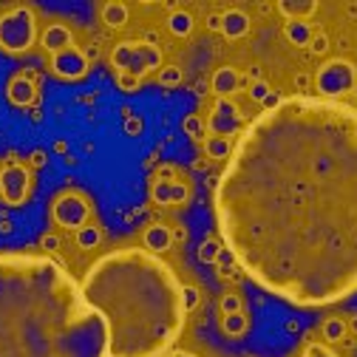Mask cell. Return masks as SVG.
I'll return each instance as SVG.
<instances>
[{
    "instance_id": "1",
    "label": "cell",
    "mask_w": 357,
    "mask_h": 357,
    "mask_svg": "<svg viewBox=\"0 0 357 357\" xmlns=\"http://www.w3.org/2000/svg\"><path fill=\"white\" fill-rule=\"evenodd\" d=\"M213 213L225 247L266 292L329 306L357 292V108L266 100L225 162Z\"/></svg>"
},
{
    "instance_id": "2",
    "label": "cell",
    "mask_w": 357,
    "mask_h": 357,
    "mask_svg": "<svg viewBox=\"0 0 357 357\" xmlns=\"http://www.w3.org/2000/svg\"><path fill=\"white\" fill-rule=\"evenodd\" d=\"M0 357H111L102 315L57 258L0 252Z\"/></svg>"
},
{
    "instance_id": "3",
    "label": "cell",
    "mask_w": 357,
    "mask_h": 357,
    "mask_svg": "<svg viewBox=\"0 0 357 357\" xmlns=\"http://www.w3.org/2000/svg\"><path fill=\"white\" fill-rule=\"evenodd\" d=\"M79 287L108 326L111 357H162L185 329V287L151 250L100 255Z\"/></svg>"
},
{
    "instance_id": "4",
    "label": "cell",
    "mask_w": 357,
    "mask_h": 357,
    "mask_svg": "<svg viewBox=\"0 0 357 357\" xmlns=\"http://www.w3.org/2000/svg\"><path fill=\"white\" fill-rule=\"evenodd\" d=\"M111 66L116 74L142 79L145 74L162 68V49L153 40H122L111 49Z\"/></svg>"
},
{
    "instance_id": "5",
    "label": "cell",
    "mask_w": 357,
    "mask_h": 357,
    "mask_svg": "<svg viewBox=\"0 0 357 357\" xmlns=\"http://www.w3.org/2000/svg\"><path fill=\"white\" fill-rule=\"evenodd\" d=\"M37 15L29 6H12L0 15V52L26 54L37 43Z\"/></svg>"
},
{
    "instance_id": "6",
    "label": "cell",
    "mask_w": 357,
    "mask_h": 357,
    "mask_svg": "<svg viewBox=\"0 0 357 357\" xmlns=\"http://www.w3.org/2000/svg\"><path fill=\"white\" fill-rule=\"evenodd\" d=\"M34 190V173L15 153L0 165V202L9 207H20L29 202Z\"/></svg>"
},
{
    "instance_id": "7",
    "label": "cell",
    "mask_w": 357,
    "mask_h": 357,
    "mask_svg": "<svg viewBox=\"0 0 357 357\" xmlns=\"http://www.w3.org/2000/svg\"><path fill=\"white\" fill-rule=\"evenodd\" d=\"M52 221L60 230H82L85 225H91V199L79 190H63L52 199Z\"/></svg>"
},
{
    "instance_id": "8",
    "label": "cell",
    "mask_w": 357,
    "mask_h": 357,
    "mask_svg": "<svg viewBox=\"0 0 357 357\" xmlns=\"http://www.w3.org/2000/svg\"><path fill=\"white\" fill-rule=\"evenodd\" d=\"M244 128H247V119H244V114L238 111V105L230 102V100H218V102L210 108L207 122H204L207 137H221V139L236 137V133H241Z\"/></svg>"
},
{
    "instance_id": "9",
    "label": "cell",
    "mask_w": 357,
    "mask_h": 357,
    "mask_svg": "<svg viewBox=\"0 0 357 357\" xmlns=\"http://www.w3.org/2000/svg\"><path fill=\"white\" fill-rule=\"evenodd\" d=\"M315 82H318V91L326 100H335L337 94H346V91L354 88V68L349 63H343V60H332L318 71Z\"/></svg>"
},
{
    "instance_id": "10",
    "label": "cell",
    "mask_w": 357,
    "mask_h": 357,
    "mask_svg": "<svg viewBox=\"0 0 357 357\" xmlns=\"http://www.w3.org/2000/svg\"><path fill=\"white\" fill-rule=\"evenodd\" d=\"M88 68H91V60H88L85 52L77 49V46L52 54V71H54L60 79H68V82L82 79V77L88 74Z\"/></svg>"
},
{
    "instance_id": "11",
    "label": "cell",
    "mask_w": 357,
    "mask_h": 357,
    "mask_svg": "<svg viewBox=\"0 0 357 357\" xmlns=\"http://www.w3.org/2000/svg\"><path fill=\"white\" fill-rule=\"evenodd\" d=\"M6 97H9V102H12L15 108H29V105H34L37 97H40L37 82H34L31 77H26L23 71H17V74H12L9 82H6Z\"/></svg>"
},
{
    "instance_id": "12",
    "label": "cell",
    "mask_w": 357,
    "mask_h": 357,
    "mask_svg": "<svg viewBox=\"0 0 357 357\" xmlns=\"http://www.w3.org/2000/svg\"><path fill=\"white\" fill-rule=\"evenodd\" d=\"M188 196H190V188L185 182H178V178H156L151 188V199L165 207L182 204V202H188Z\"/></svg>"
},
{
    "instance_id": "13",
    "label": "cell",
    "mask_w": 357,
    "mask_h": 357,
    "mask_svg": "<svg viewBox=\"0 0 357 357\" xmlns=\"http://www.w3.org/2000/svg\"><path fill=\"white\" fill-rule=\"evenodd\" d=\"M40 43L49 54H57V52H66V49L74 46V34L66 23H49L40 34Z\"/></svg>"
},
{
    "instance_id": "14",
    "label": "cell",
    "mask_w": 357,
    "mask_h": 357,
    "mask_svg": "<svg viewBox=\"0 0 357 357\" xmlns=\"http://www.w3.org/2000/svg\"><path fill=\"white\" fill-rule=\"evenodd\" d=\"M241 82H244V77H241L236 68L225 66V68H218V71L213 74V91H215L218 100H230V97L238 91V88H241Z\"/></svg>"
},
{
    "instance_id": "15",
    "label": "cell",
    "mask_w": 357,
    "mask_h": 357,
    "mask_svg": "<svg viewBox=\"0 0 357 357\" xmlns=\"http://www.w3.org/2000/svg\"><path fill=\"white\" fill-rule=\"evenodd\" d=\"M278 12H281L287 20H303V23H306L312 15L318 12V0H281Z\"/></svg>"
},
{
    "instance_id": "16",
    "label": "cell",
    "mask_w": 357,
    "mask_h": 357,
    "mask_svg": "<svg viewBox=\"0 0 357 357\" xmlns=\"http://www.w3.org/2000/svg\"><path fill=\"white\" fill-rule=\"evenodd\" d=\"M221 31H225V37H230V40H238L250 31V17L241 9H227L221 15Z\"/></svg>"
},
{
    "instance_id": "17",
    "label": "cell",
    "mask_w": 357,
    "mask_h": 357,
    "mask_svg": "<svg viewBox=\"0 0 357 357\" xmlns=\"http://www.w3.org/2000/svg\"><path fill=\"white\" fill-rule=\"evenodd\" d=\"M170 244H173V233L165 227V225H153V227H148L145 230V247L151 250V252H165V250H170Z\"/></svg>"
},
{
    "instance_id": "18",
    "label": "cell",
    "mask_w": 357,
    "mask_h": 357,
    "mask_svg": "<svg viewBox=\"0 0 357 357\" xmlns=\"http://www.w3.org/2000/svg\"><path fill=\"white\" fill-rule=\"evenodd\" d=\"M100 15H102V23L108 29H122L128 23V17H130V9L125 3H114V0H111V3H105L100 9Z\"/></svg>"
},
{
    "instance_id": "19",
    "label": "cell",
    "mask_w": 357,
    "mask_h": 357,
    "mask_svg": "<svg viewBox=\"0 0 357 357\" xmlns=\"http://www.w3.org/2000/svg\"><path fill=\"white\" fill-rule=\"evenodd\" d=\"M202 148H204V153H207L210 159H215V162H227V156H230V151H233L230 139H221V137H204Z\"/></svg>"
},
{
    "instance_id": "20",
    "label": "cell",
    "mask_w": 357,
    "mask_h": 357,
    "mask_svg": "<svg viewBox=\"0 0 357 357\" xmlns=\"http://www.w3.org/2000/svg\"><path fill=\"white\" fill-rule=\"evenodd\" d=\"M167 29H170L176 37H190V31H193V17H190L185 9H173L170 17H167Z\"/></svg>"
},
{
    "instance_id": "21",
    "label": "cell",
    "mask_w": 357,
    "mask_h": 357,
    "mask_svg": "<svg viewBox=\"0 0 357 357\" xmlns=\"http://www.w3.org/2000/svg\"><path fill=\"white\" fill-rule=\"evenodd\" d=\"M284 34L292 40V46H306V43L312 40V29H309V23H303V20H287Z\"/></svg>"
},
{
    "instance_id": "22",
    "label": "cell",
    "mask_w": 357,
    "mask_h": 357,
    "mask_svg": "<svg viewBox=\"0 0 357 357\" xmlns=\"http://www.w3.org/2000/svg\"><path fill=\"white\" fill-rule=\"evenodd\" d=\"M102 241V230L97 225H85L82 230H77V247L82 250H94Z\"/></svg>"
},
{
    "instance_id": "23",
    "label": "cell",
    "mask_w": 357,
    "mask_h": 357,
    "mask_svg": "<svg viewBox=\"0 0 357 357\" xmlns=\"http://www.w3.org/2000/svg\"><path fill=\"white\" fill-rule=\"evenodd\" d=\"M156 79H159V85H165V88H173V85H178V82H182V71H178L176 66H162V68L156 71Z\"/></svg>"
},
{
    "instance_id": "24",
    "label": "cell",
    "mask_w": 357,
    "mask_h": 357,
    "mask_svg": "<svg viewBox=\"0 0 357 357\" xmlns=\"http://www.w3.org/2000/svg\"><path fill=\"white\" fill-rule=\"evenodd\" d=\"M247 329V318L241 315V312H236V315H225V332L227 335H241Z\"/></svg>"
},
{
    "instance_id": "25",
    "label": "cell",
    "mask_w": 357,
    "mask_h": 357,
    "mask_svg": "<svg viewBox=\"0 0 357 357\" xmlns=\"http://www.w3.org/2000/svg\"><path fill=\"white\" fill-rule=\"evenodd\" d=\"M301 357H340L337 351H332L329 346H324V343H312V346H306L303 349V354Z\"/></svg>"
},
{
    "instance_id": "26",
    "label": "cell",
    "mask_w": 357,
    "mask_h": 357,
    "mask_svg": "<svg viewBox=\"0 0 357 357\" xmlns=\"http://www.w3.org/2000/svg\"><path fill=\"white\" fill-rule=\"evenodd\" d=\"M60 244H63V241H60L57 233H46V236L40 238V247H43V252H46V255H54V252L60 250Z\"/></svg>"
},
{
    "instance_id": "27",
    "label": "cell",
    "mask_w": 357,
    "mask_h": 357,
    "mask_svg": "<svg viewBox=\"0 0 357 357\" xmlns=\"http://www.w3.org/2000/svg\"><path fill=\"white\" fill-rule=\"evenodd\" d=\"M221 312H225V315H236V312H241V298L238 295H225L221 298Z\"/></svg>"
},
{
    "instance_id": "28",
    "label": "cell",
    "mask_w": 357,
    "mask_h": 357,
    "mask_svg": "<svg viewBox=\"0 0 357 357\" xmlns=\"http://www.w3.org/2000/svg\"><path fill=\"white\" fill-rule=\"evenodd\" d=\"M250 97L252 100H258V102H266V100H270V85H266V82H252V88H250Z\"/></svg>"
},
{
    "instance_id": "29",
    "label": "cell",
    "mask_w": 357,
    "mask_h": 357,
    "mask_svg": "<svg viewBox=\"0 0 357 357\" xmlns=\"http://www.w3.org/2000/svg\"><path fill=\"white\" fill-rule=\"evenodd\" d=\"M218 250H221L218 241H204L202 250H199V255H202V261H215L218 258Z\"/></svg>"
},
{
    "instance_id": "30",
    "label": "cell",
    "mask_w": 357,
    "mask_h": 357,
    "mask_svg": "<svg viewBox=\"0 0 357 357\" xmlns=\"http://www.w3.org/2000/svg\"><path fill=\"white\" fill-rule=\"evenodd\" d=\"M116 82H119L122 91H137V88H139V79L137 77H128V74H116Z\"/></svg>"
},
{
    "instance_id": "31",
    "label": "cell",
    "mask_w": 357,
    "mask_h": 357,
    "mask_svg": "<svg viewBox=\"0 0 357 357\" xmlns=\"http://www.w3.org/2000/svg\"><path fill=\"white\" fill-rule=\"evenodd\" d=\"M185 130L190 133V137H202V130H204V122H202L199 116H188V122H185Z\"/></svg>"
},
{
    "instance_id": "32",
    "label": "cell",
    "mask_w": 357,
    "mask_h": 357,
    "mask_svg": "<svg viewBox=\"0 0 357 357\" xmlns=\"http://www.w3.org/2000/svg\"><path fill=\"white\" fill-rule=\"evenodd\" d=\"M196 303H199V292H196V287H185V306H188V312H193Z\"/></svg>"
},
{
    "instance_id": "33",
    "label": "cell",
    "mask_w": 357,
    "mask_h": 357,
    "mask_svg": "<svg viewBox=\"0 0 357 357\" xmlns=\"http://www.w3.org/2000/svg\"><path fill=\"white\" fill-rule=\"evenodd\" d=\"M309 43H312V49H315V52H326V37H324V34H318V37L312 34Z\"/></svg>"
},
{
    "instance_id": "34",
    "label": "cell",
    "mask_w": 357,
    "mask_h": 357,
    "mask_svg": "<svg viewBox=\"0 0 357 357\" xmlns=\"http://www.w3.org/2000/svg\"><path fill=\"white\" fill-rule=\"evenodd\" d=\"M46 159H49L46 151H34V153H31V165H34V167H43V165H46Z\"/></svg>"
},
{
    "instance_id": "35",
    "label": "cell",
    "mask_w": 357,
    "mask_h": 357,
    "mask_svg": "<svg viewBox=\"0 0 357 357\" xmlns=\"http://www.w3.org/2000/svg\"><path fill=\"white\" fill-rule=\"evenodd\" d=\"M207 29L221 31V15H210V17H207Z\"/></svg>"
},
{
    "instance_id": "36",
    "label": "cell",
    "mask_w": 357,
    "mask_h": 357,
    "mask_svg": "<svg viewBox=\"0 0 357 357\" xmlns=\"http://www.w3.org/2000/svg\"><path fill=\"white\" fill-rule=\"evenodd\" d=\"M162 357H196L193 351H185V349H170L167 354H162Z\"/></svg>"
},
{
    "instance_id": "37",
    "label": "cell",
    "mask_w": 357,
    "mask_h": 357,
    "mask_svg": "<svg viewBox=\"0 0 357 357\" xmlns=\"http://www.w3.org/2000/svg\"><path fill=\"white\" fill-rule=\"evenodd\" d=\"M326 335H329V337H337V335H340V324H335V321L326 324Z\"/></svg>"
},
{
    "instance_id": "38",
    "label": "cell",
    "mask_w": 357,
    "mask_h": 357,
    "mask_svg": "<svg viewBox=\"0 0 357 357\" xmlns=\"http://www.w3.org/2000/svg\"><path fill=\"white\" fill-rule=\"evenodd\" d=\"M295 82H298V88H306V85H309V77H306V74H298Z\"/></svg>"
}]
</instances>
